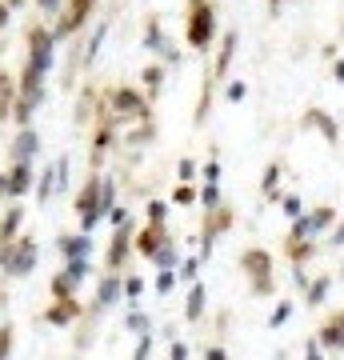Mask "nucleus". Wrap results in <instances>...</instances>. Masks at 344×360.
I'll return each instance as SVG.
<instances>
[{"instance_id": "obj_1", "label": "nucleus", "mask_w": 344, "mask_h": 360, "mask_svg": "<svg viewBox=\"0 0 344 360\" xmlns=\"http://www.w3.org/2000/svg\"><path fill=\"white\" fill-rule=\"evenodd\" d=\"M28 52H24V68H20L17 76V92H44V81H49V72L56 68V33H52V24H33L28 28Z\"/></svg>"}, {"instance_id": "obj_2", "label": "nucleus", "mask_w": 344, "mask_h": 360, "mask_svg": "<svg viewBox=\"0 0 344 360\" xmlns=\"http://www.w3.org/2000/svg\"><path fill=\"white\" fill-rule=\"evenodd\" d=\"M100 113L108 116L113 124H124V120H152V100L132 88V84H116V88H104L100 92Z\"/></svg>"}, {"instance_id": "obj_3", "label": "nucleus", "mask_w": 344, "mask_h": 360, "mask_svg": "<svg viewBox=\"0 0 344 360\" xmlns=\"http://www.w3.org/2000/svg\"><path fill=\"white\" fill-rule=\"evenodd\" d=\"M220 36V20H216V4H197V8H184V40L193 52H208Z\"/></svg>"}, {"instance_id": "obj_4", "label": "nucleus", "mask_w": 344, "mask_h": 360, "mask_svg": "<svg viewBox=\"0 0 344 360\" xmlns=\"http://www.w3.org/2000/svg\"><path fill=\"white\" fill-rule=\"evenodd\" d=\"M36 256H40V248H36L33 236H17L8 248H0V268L13 280H24V277H33Z\"/></svg>"}, {"instance_id": "obj_5", "label": "nucleus", "mask_w": 344, "mask_h": 360, "mask_svg": "<svg viewBox=\"0 0 344 360\" xmlns=\"http://www.w3.org/2000/svg\"><path fill=\"white\" fill-rule=\"evenodd\" d=\"M240 272L248 277L256 296L272 293V256H268V248H245L240 252Z\"/></svg>"}, {"instance_id": "obj_6", "label": "nucleus", "mask_w": 344, "mask_h": 360, "mask_svg": "<svg viewBox=\"0 0 344 360\" xmlns=\"http://www.w3.org/2000/svg\"><path fill=\"white\" fill-rule=\"evenodd\" d=\"M92 8H97V0H65L60 17H56V24H52L56 40H76V36L84 33L88 17H92Z\"/></svg>"}, {"instance_id": "obj_7", "label": "nucleus", "mask_w": 344, "mask_h": 360, "mask_svg": "<svg viewBox=\"0 0 344 360\" xmlns=\"http://www.w3.org/2000/svg\"><path fill=\"white\" fill-rule=\"evenodd\" d=\"M100 172H92V177L81 184V193H76V213H81V232H92L97 229V220H104L100 216Z\"/></svg>"}, {"instance_id": "obj_8", "label": "nucleus", "mask_w": 344, "mask_h": 360, "mask_svg": "<svg viewBox=\"0 0 344 360\" xmlns=\"http://www.w3.org/2000/svg\"><path fill=\"white\" fill-rule=\"evenodd\" d=\"M132 236H136V220H124L120 229H113V245L104 252V272H120V268L129 264V256L136 252V248H132Z\"/></svg>"}, {"instance_id": "obj_9", "label": "nucleus", "mask_w": 344, "mask_h": 360, "mask_svg": "<svg viewBox=\"0 0 344 360\" xmlns=\"http://www.w3.org/2000/svg\"><path fill=\"white\" fill-rule=\"evenodd\" d=\"M36 152H40V132H36L33 124L17 129L13 145H8V164H33Z\"/></svg>"}, {"instance_id": "obj_10", "label": "nucleus", "mask_w": 344, "mask_h": 360, "mask_svg": "<svg viewBox=\"0 0 344 360\" xmlns=\"http://www.w3.org/2000/svg\"><path fill=\"white\" fill-rule=\"evenodd\" d=\"M236 49H240V33L236 28H224L220 33V40H216V60H213V81H224L229 76V68H232V60H236Z\"/></svg>"}, {"instance_id": "obj_11", "label": "nucleus", "mask_w": 344, "mask_h": 360, "mask_svg": "<svg viewBox=\"0 0 344 360\" xmlns=\"http://www.w3.org/2000/svg\"><path fill=\"white\" fill-rule=\"evenodd\" d=\"M84 277H88V261H68L65 268L56 272V280H52V296H56V300L76 296V288L84 284Z\"/></svg>"}, {"instance_id": "obj_12", "label": "nucleus", "mask_w": 344, "mask_h": 360, "mask_svg": "<svg viewBox=\"0 0 344 360\" xmlns=\"http://www.w3.org/2000/svg\"><path fill=\"white\" fill-rule=\"evenodd\" d=\"M300 129L320 132V136H325V145H341V129H336V120H332L325 108H309V113L300 116Z\"/></svg>"}, {"instance_id": "obj_13", "label": "nucleus", "mask_w": 344, "mask_h": 360, "mask_svg": "<svg viewBox=\"0 0 344 360\" xmlns=\"http://www.w3.org/2000/svg\"><path fill=\"white\" fill-rule=\"evenodd\" d=\"M56 248H60L65 261H88L92 256V236L88 232H60Z\"/></svg>"}, {"instance_id": "obj_14", "label": "nucleus", "mask_w": 344, "mask_h": 360, "mask_svg": "<svg viewBox=\"0 0 344 360\" xmlns=\"http://www.w3.org/2000/svg\"><path fill=\"white\" fill-rule=\"evenodd\" d=\"M161 245H168V229H164V224H145V229L132 236V248H136L140 256H148V261L156 256V248Z\"/></svg>"}, {"instance_id": "obj_15", "label": "nucleus", "mask_w": 344, "mask_h": 360, "mask_svg": "<svg viewBox=\"0 0 344 360\" xmlns=\"http://www.w3.org/2000/svg\"><path fill=\"white\" fill-rule=\"evenodd\" d=\"M4 172H8V197H13V200L36 188V172H33V164H8Z\"/></svg>"}, {"instance_id": "obj_16", "label": "nucleus", "mask_w": 344, "mask_h": 360, "mask_svg": "<svg viewBox=\"0 0 344 360\" xmlns=\"http://www.w3.org/2000/svg\"><path fill=\"white\" fill-rule=\"evenodd\" d=\"M120 296H124V277L104 272V277H100V288H97V309H116Z\"/></svg>"}, {"instance_id": "obj_17", "label": "nucleus", "mask_w": 344, "mask_h": 360, "mask_svg": "<svg viewBox=\"0 0 344 360\" xmlns=\"http://www.w3.org/2000/svg\"><path fill=\"white\" fill-rule=\"evenodd\" d=\"M76 316H81V304H76V296H65V300H56V304H52V309L44 312L40 320H44V325H52V328H65V325H72Z\"/></svg>"}, {"instance_id": "obj_18", "label": "nucleus", "mask_w": 344, "mask_h": 360, "mask_svg": "<svg viewBox=\"0 0 344 360\" xmlns=\"http://www.w3.org/2000/svg\"><path fill=\"white\" fill-rule=\"evenodd\" d=\"M104 40H108V20H100L97 28L88 33L84 40V52H81V68H92L100 60V49H104Z\"/></svg>"}, {"instance_id": "obj_19", "label": "nucleus", "mask_w": 344, "mask_h": 360, "mask_svg": "<svg viewBox=\"0 0 344 360\" xmlns=\"http://www.w3.org/2000/svg\"><path fill=\"white\" fill-rule=\"evenodd\" d=\"M20 224H24V208L20 204H13L8 213H4V220H0V248H8L13 240L20 236Z\"/></svg>"}, {"instance_id": "obj_20", "label": "nucleus", "mask_w": 344, "mask_h": 360, "mask_svg": "<svg viewBox=\"0 0 344 360\" xmlns=\"http://www.w3.org/2000/svg\"><path fill=\"white\" fill-rule=\"evenodd\" d=\"M164 76H168V68H164L161 60H156V65H145V68H140V84H145V97H148V100L161 97Z\"/></svg>"}, {"instance_id": "obj_21", "label": "nucleus", "mask_w": 344, "mask_h": 360, "mask_svg": "<svg viewBox=\"0 0 344 360\" xmlns=\"http://www.w3.org/2000/svg\"><path fill=\"white\" fill-rule=\"evenodd\" d=\"M213 92H216V81H213V72L204 76V88H200V100H197V113H193V124L197 129H204V120L213 116Z\"/></svg>"}, {"instance_id": "obj_22", "label": "nucleus", "mask_w": 344, "mask_h": 360, "mask_svg": "<svg viewBox=\"0 0 344 360\" xmlns=\"http://www.w3.org/2000/svg\"><path fill=\"white\" fill-rule=\"evenodd\" d=\"M13 104H17V81L0 68V124L13 120Z\"/></svg>"}, {"instance_id": "obj_23", "label": "nucleus", "mask_w": 344, "mask_h": 360, "mask_svg": "<svg viewBox=\"0 0 344 360\" xmlns=\"http://www.w3.org/2000/svg\"><path fill=\"white\" fill-rule=\"evenodd\" d=\"M304 216H309V232H312V236H320L325 229L336 224V208H332V204H320V208H312V213H304Z\"/></svg>"}, {"instance_id": "obj_24", "label": "nucleus", "mask_w": 344, "mask_h": 360, "mask_svg": "<svg viewBox=\"0 0 344 360\" xmlns=\"http://www.w3.org/2000/svg\"><path fill=\"white\" fill-rule=\"evenodd\" d=\"M161 44H164V24H161V17H148L145 20V33H140V49L156 52Z\"/></svg>"}, {"instance_id": "obj_25", "label": "nucleus", "mask_w": 344, "mask_h": 360, "mask_svg": "<svg viewBox=\"0 0 344 360\" xmlns=\"http://www.w3.org/2000/svg\"><path fill=\"white\" fill-rule=\"evenodd\" d=\"M261 193L268 200H280L284 193H280V161H272V164H264V177H261Z\"/></svg>"}, {"instance_id": "obj_26", "label": "nucleus", "mask_w": 344, "mask_h": 360, "mask_svg": "<svg viewBox=\"0 0 344 360\" xmlns=\"http://www.w3.org/2000/svg\"><path fill=\"white\" fill-rule=\"evenodd\" d=\"M316 344H325V348H341L344 344V325H341V316H332L320 332H316Z\"/></svg>"}, {"instance_id": "obj_27", "label": "nucleus", "mask_w": 344, "mask_h": 360, "mask_svg": "<svg viewBox=\"0 0 344 360\" xmlns=\"http://www.w3.org/2000/svg\"><path fill=\"white\" fill-rule=\"evenodd\" d=\"M204 304H208V293H204V284H193V288H188V309H184V316H188V320H193V325H197L200 320V312H204Z\"/></svg>"}, {"instance_id": "obj_28", "label": "nucleus", "mask_w": 344, "mask_h": 360, "mask_svg": "<svg viewBox=\"0 0 344 360\" xmlns=\"http://www.w3.org/2000/svg\"><path fill=\"white\" fill-rule=\"evenodd\" d=\"M36 200H52L56 197V168H49V164H44V172H36Z\"/></svg>"}, {"instance_id": "obj_29", "label": "nucleus", "mask_w": 344, "mask_h": 360, "mask_svg": "<svg viewBox=\"0 0 344 360\" xmlns=\"http://www.w3.org/2000/svg\"><path fill=\"white\" fill-rule=\"evenodd\" d=\"M156 60H161L164 68H181V49H177V40H172V36H164V44L161 49H156Z\"/></svg>"}, {"instance_id": "obj_30", "label": "nucleus", "mask_w": 344, "mask_h": 360, "mask_svg": "<svg viewBox=\"0 0 344 360\" xmlns=\"http://www.w3.org/2000/svg\"><path fill=\"white\" fill-rule=\"evenodd\" d=\"M152 264H156V268H181V248L172 245V240L161 245L156 248V256H152Z\"/></svg>"}, {"instance_id": "obj_31", "label": "nucleus", "mask_w": 344, "mask_h": 360, "mask_svg": "<svg viewBox=\"0 0 344 360\" xmlns=\"http://www.w3.org/2000/svg\"><path fill=\"white\" fill-rule=\"evenodd\" d=\"M328 288H332V277H320L316 284H309L304 304H309V309H320V304H325V296H328Z\"/></svg>"}, {"instance_id": "obj_32", "label": "nucleus", "mask_w": 344, "mask_h": 360, "mask_svg": "<svg viewBox=\"0 0 344 360\" xmlns=\"http://www.w3.org/2000/svg\"><path fill=\"white\" fill-rule=\"evenodd\" d=\"M116 208V180L104 177L100 180V216H108Z\"/></svg>"}, {"instance_id": "obj_33", "label": "nucleus", "mask_w": 344, "mask_h": 360, "mask_svg": "<svg viewBox=\"0 0 344 360\" xmlns=\"http://www.w3.org/2000/svg\"><path fill=\"white\" fill-rule=\"evenodd\" d=\"M145 224H168V204H164V200H148Z\"/></svg>"}, {"instance_id": "obj_34", "label": "nucleus", "mask_w": 344, "mask_h": 360, "mask_svg": "<svg viewBox=\"0 0 344 360\" xmlns=\"http://www.w3.org/2000/svg\"><path fill=\"white\" fill-rule=\"evenodd\" d=\"M52 168H56V193H68V184H72V161H68V156H60Z\"/></svg>"}, {"instance_id": "obj_35", "label": "nucleus", "mask_w": 344, "mask_h": 360, "mask_svg": "<svg viewBox=\"0 0 344 360\" xmlns=\"http://www.w3.org/2000/svg\"><path fill=\"white\" fill-rule=\"evenodd\" d=\"M177 280H181V272H177V268H161V277H156V293L168 296L172 288H177Z\"/></svg>"}, {"instance_id": "obj_36", "label": "nucleus", "mask_w": 344, "mask_h": 360, "mask_svg": "<svg viewBox=\"0 0 344 360\" xmlns=\"http://www.w3.org/2000/svg\"><path fill=\"white\" fill-rule=\"evenodd\" d=\"M197 200L204 204V213H208V208H220V184H204Z\"/></svg>"}, {"instance_id": "obj_37", "label": "nucleus", "mask_w": 344, "mask_h": 360, "mask_svg": "<svg viewBox=\"0 0 344 360\" xmlns=\"http://www.w3.org/2000/svg\"><path fill=\"white\" fill-rule=\"evenodd\" d=\"M280 208H284V216H288V220H296V216H304V204H300V197H296V193H288V197H280Z\"/></svg>"}, {"instance_id": "obj_38", "label": "nucleus", "mask_w": 344, "mask_h": 360, "mask_svg": "<svg viewBox=\"0 0 344 360\" xmlns=\"http://www.w3.org/2000/svg\"><path fill=\"white\" fill-rule=\"evenodd\" d=\"M245 97H248V84L245 81H229V84H224V100H229V104H240Z\"/></svg>"}, {"instance_id": "obj_39", "label": "nucleus", "mask_w": 344, "mask_h": 360, "mask_svg": "<svg viewBox=\"0 0 344 360\" xmlns=\"http://www.w3.org/2000/svg\"><path fill=\"white\" fill-rule=\"evenodd\" d=\"M177 177H181V184H193V180H197V161H193V156H181Z\"/></svg>"}, {"instance_id": "obj_40", "label": "nucleus", "mask_w": 344, "mask_h": 360, "mask_svg": "<svg viewBox=\"0 0 344 360\" xmlns=\"http://www.w3.org/2000/svg\"><path fill=\"white\" fill-rule=\"evenodd\" d=\"M200 180H204V184H220V161H216V156H208V161H204V168H200Z\"/></svg>"}, {"instance_id": "obj_41", "label": "nucleus", "mask_w": 344, "mask_h": 360, "mask_svg": "<svg viewBox=\"0 0 344 360\" xmlns=\"http://www.w3.org/2000/svg\"><path fill=\"white\" fill-rule=\"evenodd\" d=\"M288 316H293V300H280V304H277V312L268 316V328H280L284 320H288Z\"/></svg>"}, {"instance_id": "obj_42", "label": "nucleus", "mask_w": 344, "mask_h": 360, "mask_svg": "<svg viewBox=\"0 0 344 360\" xmlns=\"http://www.w3.org/2000/svg\"><path fill=\"white\" fill-rule=\"evenodd\" d=\"M181 272V280H188V284H197V272H200V256H188V261L177 268Z\"/></svg>"}, {"instance_id": "obj_43", "label": "nucleus", "mask_w": 344, "mask_h": 360, "mask_svg": "<svg viewBox=\"0 0 344 360\" xmlns=\"http://www.w3.org/2000/svg\"><path fill=\"white\" fill-rule=\"evenodd\" d=\"M36 13H44V17H60V8H65V0H33Z\"/></svg>"}, {"instance_id": "obj_44", "label": "nucleus", "mask_w": 344, "mask_h": 360, "mask_svg": "<svg viewBox=\"0 0 344 360\" xmlns=\"http://www.w3.org/2000/svg\"><path fill=\"white\" fill-rule=\"evenodd\" d=\"M124 325H129L132 332H140V336H145V332H148V316H145V312H129V316H124Z\"/></svg>"}, {"instance_id": "obj_45", "label": "nucleus", "mask_w": 344, "mask_h": 360, "mask_svg": "<svg viewBox=\"0 0 344 360\" xmlns=\"http://www.w3.org/2000/svg\"><path fill=\"white\" fill-rule=\"evenodd\" d=\"M13 352V325H0V360H8Z\"/></svg>"}, {"instance_id": "obj_46", "label": "nucleus", "mask_w": 344, "mask_h": 360, "mask_svg": "<svg viewBox=\"0 0 344 360\" xmlns=\"http://www.w3.org/2000/svg\"><path fill=\"white\" fill-rule=\"evenodd\" d=\"M140 293H145V280H140V277H129V280H124V300H136Z\"/></svg>"}, {"instance_id": "obj_47", "label": "nucleus", "mask_w": 344, "mask_h": 360, "mask_svg": "<svg viewBox=\"0 0 344 360\" xmlns=\"http://www.w3.org/2000/svg\"><path fill=\"white\" fill-rule=\"evenodd\" d=\"M172 200H177V204H193V200H197V188H193V184H181V188L172 193Z\"/></svg>"}, {"instance_id": "obj_48", "label": "nucleus", "mask_w": 344, "mask_h": 360, "mask_svg": "<svg viewBox=\"0 0 344 360\" xmlns=\"http://www.w3.org/2000/svg\"><path fill=\"white\" fill-rule=\"evenodd\" d=\"M148 357H152V336L145 332V336H140V344H136V352H132V360H148Z\"/></svg>"}, {"instance_id": "obj_49", "label": "nucleus", "mask_w": 344, "mask_h": 360, "mask_svg": "<svg viewBox=\"0 0 344 360\" xmlns=\"http://www.w3.org/2000/svg\"><path fill=\"white\" fill-rule=\"evenodd\" d=\"M104 220H108L113 229H120V224H124V220H132V216H129V208H120V204H116V208H113L108 216H104Z\"/></svg>"}, {"instance_id": "obj_50", "label": "nucleus", "mask_w": 344, "mask_h": 360, "mask_svg": "<svg viewBox=\"0 0 344 360\" xmlns=\"http://www.w3.org/2000/svg\"><path fill=\"white\" fill-rule=\"evenodd\" d=\"M328 248H344V220L341 224H332V232H328Z\"/></svg>"}, {"instance_id": "obj_51", "label": "nucleus", "mask_w": 344, "mask_h": 360, "mask_svg": "<svg viewBox=\"0 0 344 360\" xmlns=\"http://www.w3.org/2000/svg\"><path fill=\"white\" fill-rule=\"evenodd\" d=\"M168 360H188V344H184V341H172V348H168Z\"/></svg>"}, {"instance_id": "obj_52", "label": "nucleus", "mask_w": 344, "mask_h": 360, "mask_svg": "<svg viewBox=\"0 0 344 360\" xmlns=\"http://www.w3.org/2000/svg\"><path fill=\"white\" fill-rule=\"evenodd\" d=\"M332 81L344 84V56H332Z\"/></svg>"}, {"instance_id": "obj_53", "label": "nucleus", "mask_w": 344, "mask_h": 360, "mask_svg": "<svg viewBox=\"0 0 344 360\" xmlns=\"http://www.w3.org/2000/svg\"><path fill=\"white\" fill-rule=\"evenodd\" d=\"M8 24H13V8H8V4H4V0H0V33H4V28H8Z\"/></svg>"}, {"instance_id": "obj_54", "label": "nucleus", "mask_w": 344, "mask_h": 360, "mask_svg": "<svg viewBox=\"0 0 344 360\" xmlns=\"http://www.w3.org/2000/svg\"><path fill=\"white\" fill-rule=\"evenodd\" d=\"M304 360H325V357H320V344H316V341L304 344Z\"/></svg>"}, {"instance_id": "obj_55", "label": "nucleus", "mask_w": 344, "mask_h": 360, "mask_svg": "<svg viewBox=\"0 0 344 360\" xmlns=\"http://www.w3.org/2000/svg\"><path fill=\"white\" fill-rule=\"evenodd\" d=\"M204 360H229V352H224V348H220V344H213V348H208V352H204Z\"/></svg>"}, {"instance_id": "obj_56", "label": "nucleus", "mask_w": 344, "mask_h": 360, "mask_svg": "<svg viewBox=\"0 0 344 360\" xmlns=\"http://www.w3.org/2000/svg\"><path fill=\"white\" fill-rule=\"evenodd\" d=\"M264 4H268V13L277 17V13H280V8H284V4H288V0H264Z\"/></svg>"}, {"instance_id": "obj_57", "label": "nucleus", "mask_w": 344, "mask_h": 360, "mask_svg": "<svg viewBox=\"0 0 344 360\" xmlns=\"http://www.w3.org/2000/svg\"><path fill=\"white\" fill-rule=\"evenodd\" d=\"M0 197H8V172H0Z\"/></svg>"}, {"instance_id": "obj_58", "label": "nucleus", "mask_w": 344, "mask_h": 360, "mask_svg": "<svg viewBox=\"0 0 344 360\" xmlns=\"http://www.w3.org/2000/svg\"><path fill=\"white\" fill-rule=\"evenodd\" d=\"M197 4H208V0H188V4H184V8H197Z\"/></svg>"}, {"instance_id": "obj_59", "label": "nucleus", "mask_w": 344, "mask_h": 360, "mask_svg": "<svg viewBox=\"0 0 344 360\" xmlns=\"http://www.w3.org/2000/svg\"><path fill=\"white\" fill-rule=\"evenodd\" d=\"M336 316H341V325H344V312H336Z\"/></svg>"}, {"instance_id": "obj_60", "label": "nucleus", "mask_w": 344, "mask_h": 360, "mask_svg": "<svg viewBox=\"0 0 344 360\" xmlns=\"http://www.w3.org/2000/svg\"><path fill=\"white\" fill-rule=\"evenodd\" d=\"M341 280H344V264H341Z\"/></svg>"}, {"instance_id": "obj_61", "label": "nucleus", "mask_w": 344, "mask_h": 360, "mask_svg": "<svg viewBox=\"0 0 344 360\" xmlns=\"http://www.w3.org/2000/svg\"><path fill=\"white\" fill-rule=\"evenodd\" d=\"M341 352H344V344H341Z\"/></svg>"}, {"instance_id": "obj_62", "label": "nucleus", "mask_w": 344, "mask_h": 360, "mask_svg": "<svg viewBox=\"0 0 344 360\" xmlns=\"http://www.w3.org/2000/svg\"><path fill=\"white\" fill-rule=\"evenodd\" d=\"M341 33H344V28H341Z\"/></svg>"}]
</instances>
